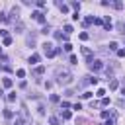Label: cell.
<instances>
[{
	"mask_svg": "<svg viewBox=\"0 0 125 125\" xmlns=\"http://www.w3.org/2000/svg\"><path fill=\"white\" fill-rule=\"evenodd\" d=\"M16 74H18V76H20V78H23V76H25V70H23V68H20V70H18V72H16Z\"/></svg>",
	"mask_w": 125,
	"mask_h": 125,
	"instance_id": "ffe728a7",
	"label": "cell"
},
{
	"mask_svg": "<svg viewBox=\"0 0 125 125\" xmlns=\"http://www.w3.org/2000/svg\"><path fill=\"white\" fill-rule=\"evenodd\" d=\"M2 84H4V88H12V78H4Z\"/></svg>",
	"mask_w": 125,
	"mask_h": 125,
	"instance_id": "9c48e42d",
	"label": "cell"
},
{
	"mask_svg": "<svg viewBox=\"0 0 125 125\" xmlns=\"http://www.w3.org/2000/svg\"><path fill=\"white\" fill-rule=\"evenodd\" d=\"M109 104V98H102V105H107Z\"/></svg>",
	"mask_w": 125,
	"mask_h": 125,
	"instance_id": "4316f807",
	"label": "cell"
},
{
	"mask_svg": "<svg viewBox=\"0 0 125 125\" xmlns=\"http://www.w3.org/2000/svg\"><path fill=\"white\" fill-rule=\"evenodd\" d=\"M39 61H41V57H39V55H37V53H33V55H31V57H29V62H31V64H37V62H39Z\"/></svg>",
	"mask_w": 125,
	"mask_h": 125,
	"instance_id": "5b68a950",
	"label": "cell"
},
{
	"mask_svg": "<svg viewBox=\"0 0 125 125\" xmlns=\"http://www.w3.org/2000/svg\"><path fill=\"white\" fill-rule=\"evenodd\" d=\"M0 94H2V92H0Z\"/></svg>",
	"mask_w": 125,
	"mask_h": 125,
	"instance_id": "f546056e",
	"label": "cell"
},
{
	"mask_svg": "<svg viewBox=\"0 0 125 125\" xmlns=\"http://www.w3.org/2000/svg\"><path fill=\"white\" fill-rule=\"evenodd\" d=\"M117 55L119 57H125V49H117Z\"/></svg>",
	"mask_w": 125,
	"mask_h": 125,
	"instance_id": "83f0119b",
	"label": "cell"
},
{
	"mask_svg": "<svg viewBox=\"0 0 125 125\" xmlns=\"http://www.w3.org/2000/svg\"><path fill=\"white\" fill-rule=\"evenodd\" d=\"M96 94H98V96H100V98H104V94H105V90H104V88H100V90H98V92H96Z\"/></svg>",
	"mask_w": 125,
	"mask_h": 125,
	"instance_id": "cb8c5ba5",
	"label": "cell"
},
{
	"mask_svg": "<svg viewBox=\"0 0 125 125\" xmlns=\"http://www.w3.org/2000/svg\"><path fill=\"white\" fill-rule=\"evenodd\" d=\"M57 6H59V10H61L62 14H66V12H68V6H66V4H62V2H57Z\"/></svg>",
	"mask_w": 125,
	"mask_h": 125,
	"instance_id": "ba28073f",
	"label": "cell"
},
{
	"mask_svg": "<svg viewBox=\"0 0 125 125\" xmlns=\"http://www.w3.org/2000/svg\"><path fill=\"white\" fill-rule=\"evenodd\" d=\"M35 72H37V74H39V76H41V74H43V72H45V68H43V66H37V70H35Z\"/></svg>",
	"mask_w": 125,
	"mask_h": 125,
	"instance_id": "603a6c76",
	"label": "cell"
},
{
	"mask_svg": "<svg viewBox=\"0 0 125 125\" xmlns=\"http://www.w3.org/2000/svg\"><path fill=\"white\" fill-rule=\"evenodd\" d=\"M31 16H33V20H35V21H39V23H45V16H43V12L35 10V12L31 14Z\"/></svg>",
	"mask_w": 125,
	"mask_h": 125,
	"instance_id": "277c9868",
	"label": "cell"
},
{
	"mask_svg": "<svg viewBox=\"0 0 125 125\" xmlns=\"http://www.w3.org/2000/svg\"><path fill=\"white\" fill-rule=\"evenodd\" d=\"M117 47H119V45H117L115 41H111V43H109V49H111V51H117Z\"/></svg>",
	"mask_w": 125,
	"mask_h": 125,
	"instance_id": "d6986e66",
	"label": "cell"
},
{
	"mask_svg": "<svg viewBox=\"0 0 125 125\" xmlns=\"http://www.w3.org/2000/svg\"><path fill=\"white\" fill-rule=\"evenodd\" d=\"M88 98H92V92H84L82 94V100H88Z\"/></svg>",
	"mask_w": 125,
	"mask_h": 125,
	"instance_id": "44dd1931",
	"label": "cell"
},
{
	"mask_svg": "<svg viewBox=\"0 0 125 125\" xmlns=\"http://www.w3.org/2000/svg\"><path fill=\"white\" fill-rule=\"evenodd\" d=\"M10 43H12V37H10V35H8V37H4V45H10Z\"/></svg>",
	"mask_w": 125,
	"mask_h": 125,
	"instance_id": "7402d4cb",
	"label": "cell"
},
{
	"mask_svg": "<svg viewBox=\"0 0 125 125\" xmlns=\"http://www.w3.org/2000/svg\"><path fill=\"white\" fill-rule=\"evenodd\" d=\"M102 23H104V27H105V29H111V18H109V16H105V20H104Z\"/></svg>",
	"mask_w": 125,
	"mask_h": 125,
	"instance_id": "8992f818",
	"label": "cell"
},
{
	"mask_svg": "<svg viewBox=\"0 0 125 125\" xmlns=\"http://www.w3.org/2000/svg\"><path fill=\"white\" fill-rule=\"evenodd\" d=\"M49 123H51V125H59L61 121H59V117H55V115H53V117H49Z\"/></svg>",
	"mask_w": 125,
	"mask_h": 125,
	"instance_id": "8fae6325",
	"label": "cell"
},
{
	"mask_svg": "<svg viewBox=\"0 0 125 125\" xmlns=\"http://www.w3.org/2000/svg\"><path fill=\"white\" fill-rule=\"evenodd\" d=\"M16 29H20V31H21V29H23V23H21V21H18V23H16Z\"/></svg>",
	"mask_w": 125,
	"mask_h": 125,
	"instance_id": "d4e9b609",
	"label": "cell"
},
{
	"mask_svg": "<svg viewBox=\"0 0 125 125\" xmlns=\"http://www.w3.org/2000/svg\"><path fill=\"white\" fill-rule=\"evenodd\" d=\"M90 68H92L94 72H98V70H102V68H104V62H102V61H98V59H96V61H90Z\"/></svg>",
	"mask_w": 125,
	"mask_h": 125,
	"instance_id": "3957f363",
	"label": "cell"
},
{
	"mask_svg": "<svg viewBox=\"0 0 125 125\" xmlns=\"http://www.w3.org/2000/svg\"><path fill=\"white\" fill-rule=\"evenodd\" d=\"M57 82H59V84H70V82H72V74H70V70H66V68H59V70H57Z\"/></svg>",
	"mask_w": 125,
	"mask_h": 125,
	"instance_id": "6da1fadb",
	"label": "cell"
},
{
	"mask_svg": "<svg viewBox=\"0 0 125 125\" xmlns=\"http://www.w3.org/2000/svg\"><path fill=\"white\" fill-rule=\"evenodd\" d=\"M43 53L51 59V57H55V55L59 53V49H55V47H53V43H49V41H47V43H43Z\"/></svg>",
	"mask_w": 125,
	"mask_h": 125,
	"instance_id": "7a4b0ae2",
	"label": "cell"
},
{
	"mask_svg": "<svg viewBox=\"0 0 125 125\" xmlns=\"http://www.w3.org/2000/svg\"><path fill=\"white\" fill-rule=\"evenodd\" d=\"M70 6H72V8H74V10H76V12H78V10H80V2H70Z\"/></svg>",
	"mask_w": 125,
	"mask_h": 125,
	"instance_id": "e0dca14e",
	"label": "cell"
},
{
	"mask_svg": "<svg viewBox=\"0 0 125 125\" xmlns=\"http://www.w3.org/2000/svg\"><path fill=\"white\" fill-rule=\"evenodd\" d=\"M0 57H2V49H0Z\"/></svg>",
	"mask_w": 125,
	"mask_h": 125,
	"instance_id": "f1b7e54d",
	"label": "cell"
},
{
	"mask_svg": "<svg viewBox=\"0 0 125 125\" xmlns=\"http://www.w3.org/2000/svg\"><path fill=\"white\" fill-rule=\"evenodd\" d=\"M61 115H62V119H70V115H72V113H70L68 109H64V111H62Z\"/></svg>",
	"mask_w": 125,
	"mask_h": 125,
	"instance_id": "4fadbf2b",
	"label": "cell"
},
{
	"mask_svg": "<svg viewBox=\"0 0 125 125\" xmlns=\"http://www.w3.org/2000/svg\"><path fill=\"white\" fill-rule=\"evenodd\" d=\"M82 55H84V57H88V62L92 61V59H90V57H92V51H90L88 47H82Z\"/></svg>",
	"mask_w": 125,
	"mask_h": 125,
	"instance_id": "52a82bcc",
	"label": "cell"
},
{
	"mask_svg": "<svg viewBox=\"0 0 125 125\" xmlns=\"http://www.w3.org/2000/svg\"><path fill=\"white\" fill-rule=\"evenodd\" d=\"M117 86H119L117 80H111V82H109V90H117Z\"/></svg>",
	"mask_w": 125,
	"mask_h": 125,
	"instance_id": "30bf717a",
	"label": "cell"
},
{
	"mask_svg": "<svg viewBox=\"0 0 125 125\" xmlns=\"http://www.w3.org/2000/svg\"><path fill=\"white\" fill-rule=\"evenodd\" d=\"M62 49H64V51H70V49H72V45H70V43H64V47H62Z\"/></svg>",
	"mask_w": 125,
	"mask_h": 125,
	"instance_id": "484cf974",
	"label": "cell"
},
{
	"mask_svg": "<svg viewBox=\"0 0 125 125\" xmlns=\"http://www.w3.org/2000/svg\"><path fill=\"white\" fill-rule=\"evenodd\" d=\"M68 33H72V25H64V35H68Z\"/></svg>",
	"mask_w": 125,
	"mask_h": 125,
	"instance_id": "ac0fdd59",
	"label": "cell"
},
{
	"mask_svg": "<svg viewBox=\"0 0 125 125\" xmlns=\"http://www.w3.org/2000/svg\"><path fill=\"white\" fill-rule=\"evenodd\" d=\"M4 117H6V119H12V117H14V113H12L10 109H4Z\"/></svg>",
	"mask_w": 125,
	"mask_h": 125,
	"instance_id": "7c38bea8",
	"label": "cell"
},
{
	"mask_svg": "<svg viewBox=\"0 0 125 125\" xmlns=\"http://www.w3.org/2000/svg\"><path fill=\"white\" fill-rule=\"evenodd\" d=\"M8 102H16V92H10L8 94Z\"/></svg>",
	"mask_w": 125,
	"mask_h": 125,
	"instance_id": "9a60e30c",
	"label": "cell"
},
{
	"mask_svg": "<svg viewBox=\"0 0 125 125\" xmlns=\"http://www.w3.org/2000/svg\"><path fill=\"white\" fill-rule=\"evenodd\" d=\"M0 21H10V18H8L4 12H0Z\"/></svg>",
	"mask_w": 125,
	"mask_h": 125,
	"instance_id": "2e32d148",
	"label": "cell"
},
{
	"mask_svg": "<svg viewBox=\"0 0 125 125\" xmlns=\"http://www.w3.org/2000/svg\"><path fill=\"white\" fill-rule=\"evenodd\" d=\"M23 123H25V121H23V119H21L20 115H18V117L14 119V125H23Z\"/></svg>",
	"mask_w": 125,
	"mask_h": 125,
	"instance_id": "5bb4252c",
	"label": "cell"
}]
</instances>
